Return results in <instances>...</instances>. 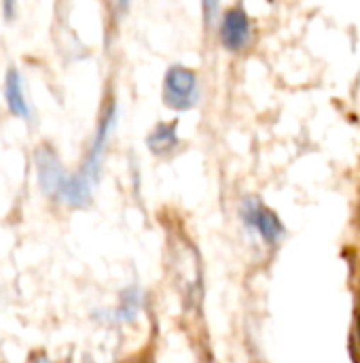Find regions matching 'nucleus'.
I'll list each match as a JSON object with an SVG mask.
<instances>
[{
	"label": "nucleus",
	"mask_w": 360,
	"mask_h": 363,
	"mask_svg": "<svg viewBox=\"0 0 360 363\" xmlns=\"http://www.w3.org/2000/svg\"><path fill=\"white\" fill-rule=\"evenodd\" d=\"M136 311H138V294L136 291H127L123 296V306H121L119 315L123 319H132L136 315Z\"/></svg>",
	"instance_id": "nucleus-8"
},
{
	"label": "nucleus",
	"mask_w": 360,
	"mask_h": 363,
	"mask_svg": "<svg viewBox=\"0 0 360 363\" xmlns=\"http://www.w3.org/2000/svg\"><path fill=\"white\" fill-rule=\"evenodd\" d=\"M250 36V26L248 17L242 9H233L225 15L223 28H221V38L229 49H242L248 43Z\"/></svg>",
	"instance_id": "nucleus-5"
},
{
	"label": "nucleus",
	"mask_w": 360,
	"mask_h": 363,
	"mask_svg": "<svg viewBox=\"0 0 360 363\" xmlns=\"http://www.w3.org/2000/svg\"><path fill=\"white\" fill-rule=\"evenodd\" d=\"M199 96V85L195 72L182 66H174L166 74V87H163V98L166 104L172 108H191L197 102Z\"/></svg>",
	"instance_id": "nucleus-2"
},
{
	"label": "nucleus",
	"mask_w": 360,
	"mask_h": 363,
	"mask_svg": "<svg viewBox=\"0 0 360 363\" xmlns=\"http://www.w3.org/2000/svg\"><path fill=\"white\" fill-rule=\"evenodd\" d=\"M34 164H36V174H38L40 189L49 198H64V189H66L68 177H66L64 166H62L59 157L55 155V151L51 147L36 149Z\"/></svg>",
	"instance_id": "nucleus-3"
},
{
	"label": "nucleus",
	"mask_w": 360,
	"mask_h": 363,
	"mask_svg": "<svg viewBox=\"0 0 360 363\" xmlns=\"http://www.w3.org/2000/svg\"><path fill=\"white\" fill-rule=\"evenodd\" d=\"M115 125V104L108 106V111L104 113L102 117V123H100V130H98V136L91 145V151L81 168L79 174L70 177L68 183H66V189H64V198L72 204V206H83L89 202L91 198V189H93V183L98 179V172H100V162H102V151H104V145L108 140V134Z\"/></svg>",
	"instance_id": "nucleus-1"
},
{
	"label": "nucleus",
	"mask_w": 360,
	"mask_h": 363,
	"mask_svg": "<svg viewBox=\"0 0 360 363\" xmlns=\"http://www.w3.org/2000/svg\"><path fill=\"white\" fill-rule=\"evenodd\" d=\"M242 217L248 225L257 228L259 234L267 240V242H274L280 238L282 234V225L280 221L276 219L274 213H269L267 208L259 206V202H246L242 206Z\"/></svg>",
	"instance_id": "nucleus-4"
},
{
	"label": "nucleus",
	"mask_w": 360,
	"mask_h": 363,
	"mask_svg": "<svg viewBox=\"0 0 360 363\" xmlns=\"http://www.w3.org/2000/svg\"><path fill=\"white\" fill-rule=\"evenodd\" d=\"M4 98H6V106L13 115L30 119V106L23 94V83H21V74L17 68H11L6 72L4 79Z\"/></svg>",
	"instance_id": "nucleus-6"
},
{
	"label": "nucleus",
	"mask_w": 360,
	"mask_h": 363,
	"mask_svg": "<svg viewBox=\"0 0 360 363\" xmlns=\"http://www.w3.org/2000/svg\"><path fill=\"white\" fill-rule=\"evenodd\" d=\"M149 147L155 153H168L170 149L176 147V125L170 123H159L153 134L149 136Z\"/></svg>",
	"instance_id": "nucleus-7"
}]
</instances>
